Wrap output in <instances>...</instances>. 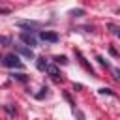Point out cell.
<instances>
[{"label":"cell","mask_w":120,"mask_h":120,"mask_svg":"<svg viewBox=\"0 0 120 120\" xmlns=\"http://www.w3.org/2000/svg\"><path fill=\"white\" fill-rule=\"evenodd\" d=\"M47 68H49L47 60H45V58H38V69H39V71H47Z\"/></svg>","instance_id":"cell-5"},{"label":"cell","mask_w":120,"mask_h":120,"mask_svg":"<svg viewBox=\"0 0 120 120\" xmlns=\"http://www.w3.org/2000/svg\"><path fill=\"white\" fill-rule=\"evenodd\" d=\"M71 15H75V17H79V15H82V9H77V11H71Z\"/></svg>","instance_id":"cell-13"},{"label":"cell","mask_w":120,"mask_h":120,"mask_svg":"<svg viewBox=\"0 0 120 120\" xmlns=\"http://www.w3.org/2000/svg\"><path fill=\"white\" fill-rule=\"evenodd\" d=\"M54 62L56 64H68V58L66 56H54Z\"/></svg>","instance_id":"cell-7"},{"label":"cell","mask_w":120,"mask_h":120,"mask_svg":"<svg viewBox=\"0 0 120 120\" xmlns=\"http://www.w3.org/2000/svg\"><path fill=\"white\" fill-rule=\"evenodd\" d=\"M13 79H19V81H22V82L26 81V77H24V75H13Z\"/></svg>","instance_id":"cell-12"},{"label":"cell","mask_w":120,"mask_h":120,"mask_svg":"<svg viewBox=\"0 0 120 120\" xmlns=\"http://www.w3.org/2000/svg\"><path fill=\"white\" fill-rule=\"evenodd\" d=\"M0 41H2L4 45H9V38H6V36H2V38H0Z\"/></svg>","instance_id":"cell-11"},{"label":"cell","mask_w":120,"mask_h":120,"mask_svg":"<svg viewBox=\"0 0 120 120\" xmlns=\"http://www.w3.org/2000/svg\"><path fill=\"white\" fill-rule=\"evenodd\" d=\"M39 38H41L43 41H49V43H56V41L60 39L56 32H49V30H41V32H39Z\"/></svg>","instance_id":"cell-2"},{"label":"cell","mask_w":120,"mask_h":120,"mask_svg":"<svg viewBox=\"0 0 120 120\" xmlns=\"http://www.w3.org/2000/svg\"><path fill=\"white\" fill-rule=\"evenodd\" d=\"M111 32H112L116 38H120V26H114V24H111Z\"/></svg>","instance_id":"cell-8"},{"label":"cell","mask_w":120,"mask_h":120,"mask_svg":"<svg viewBox=\"0 0 120 120\" xmlns=\"http://www.w3.org/2000/svg\"><path fill=\"white\" fill-rule=\"evenodd\" d=\"M99 94H109V96H114V94H112L109 88H99Z\"/></svg>","instance_id":"cell-10"},{"label":"cell","mask_w":120,"mask_h":120,"mask_svg":"<svg viewBox=\"0 0 120 120\" xmlns=\"http://www.w3.org/2000/svg\"><path fill=\"white\" fill-rule=\"evenodd\" d=\"M111 71H112V75H114V79H116V81H120V71H118L116 68H111Z\"/></svg>","instance_id":"cell-9"},{"label":"cell","mask_w":120,"mask_h":120,"mask_svg":"<svg viewBox=\"0 0 120 120\" xmlns=\"http://www.w3.org/2000/svg\"><path fill=\"white\" fill-rule=\"evenodd\" d=\"M15 51H17L19 54L26 56V58H34V52H32V49H30V47H24V45H15Z\"/></svg>","instance_id":"cell-4"},{"label":"cell","mask_w":120,"mask_h":120,"mask_svg":"<svg viewBox=\"0 0 120 120\" xmlns=\"http://www.w3.org/2000/svg\"><path fill=\"white\" fill-rule=\"evenodd\" d=\"M21 41H24L26 45H36L38 43V39H36V36L32 34V32H21Z\"/></svg>","instance_id":"cell-3"},{"label":"cell","mask_w":120,"mask_h":120,"mask_svg":"<svg viewBox=\"0 0 120 120\" xmlns=\"http://www.w3.org/2000/svg\"><path fill=\"white\" fill-rule=\"evenodd\" d=\"M47 71H49V73H51V75H52L54 79H58V77L62 75V73L58 71V68H56V66H49V68H47Z\"/></svg>","instance_id":"cell-6"},{"label":"cell","mask_w":120,"mask_h":120,"mask_svg":"<svg viewBox=\"0 0 120 120\" xmlns=\"http://www.w3.org/2000/svg\"><path fill=\"white\" fill-rule=\"evenodd\" d=\"M2 64H4L6 68H17V69H22V68H24V64L19 60L17 54H6V56L2 58Z\"/></svg>","instance_id":"cell-1"}]
</instances>
